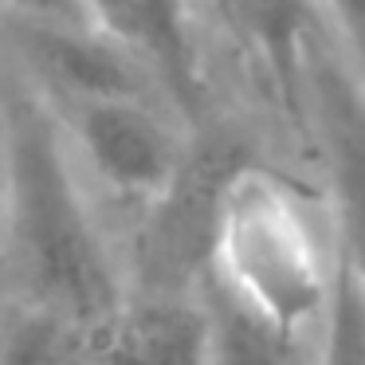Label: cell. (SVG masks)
<instances>
[{
  "mask_svg": "<svg viewBox=\"0 0 365 365\" xmlns=\"http://www.w3.org/2000/svg\"><path fill=\"white\" fill-rule=\"evenodd\" d=\"M98 32L118 40L142 67L158 75L177 106L197 118L205 106L200 56L185 0H83Z\"/></svg>",
  "mask_w": 365,
  "mask_h": 365,
  "instance_id": "7",
  "label": "cell"
},
{
  "mask_svg": "<svg viewBox=\"0 0 365 365\" xmlns=\"http://www.w3.org/2000/svg\"><path fill=\"white\" fill-rule=\"evenodd\" d=\"M314 365H365V275L338 252Z\"/></svg>",
  "mask_w": 365,
  "mask_h": 365,
  "instance_id": "12",
  "label": "cell"
},
{
  "mask_svg": "<svg viewBox=\"0 0 365 365\" xmlns=\"http://www.w3.org/2000/svg\"><path fill=\"white\" fill-rule=\"evenodd\" d=\"M208 318H212L208 365H291L294 338H287L263 318H255L247 307L228 299L216 283L212 294H208Z\"/></svg>",
  "mask_w": 365,
  "mask_h": 365,
  "instance_id": "11",
  "label": "cell"
},
{
  "mask_svg": "<svg viewBox=\"0 0 365 365\" xmlns=\"http://www.w3.org/2000/svg\"><path fill=\"white\" fill-rule=\"evenodd\" d=\"M236 36L252 48L283 106H299L307 87L310 9L307 0H216Z\"/></svg>",
  "mask_w": 365,
  "mask_h": 365,
  "instance_id": "9",
  "label": "cell"
},
{
  "mask_svg": "<svg viewBox=\"0 0 365 365\" xmlns=\"http://www.w3.org/2000/svg\"><path fill=\"white\" fill-rule=\"evenodd\" d=\"M334 263L302 192L244 161L224 189L208 279L279 334L299 338L302 326L322 322Z\"/></svg>",
  "mask_w": 365,
  "mask_h": 365,
  "instance_id": "2",
  "label": "cell"
},
{
  "mask_svg": "<svg viewBox=\"0 0 365 365\" xmlns=\"http://www.w3.org/2000/svg\"><path fill=\"white\" fill-rule=\"evenodd\" d=\"M4 118H0V236H4Z\"/></svg>",
  "mask_w": 365,
  "mask_h": 365,
  "instance_id": "15",
  "label": "cell"
},
{
  "mask_svg": "<svg viewBox=\"0 0 365 365\" xmlns=\"http://www.w3.org/2000/svg\"><path fill=\"white\" fill-rule=\"evenodd\" d=\"M212 318L192 294L122 299L91 334V365H208Z\"/></svg>",
  "mask_w": 365,
  "mask_h": 365,
  "instance_id": "6",
  "label": "cell"
},
{
  "mask_svg": "<svg viewBox=\"0 0 365 365\" xmlns=\"http://www.w3.org/2000/svg\"><path fill=\"white\" fill-rule=\"evenodd\" d=\"M12 36H16V48L32 59V67L48 79V87L67 95L71 103L110 95L142 98V63L95 24L16 16Z\"/></svg>",
  "mask_w": 365,
  "mask_h": 365,
  "instance_id": "8",
  "label": "cell"
},
{
  "mask_svg": "<svg viewBox=\"0 0 365 365\" xmlns=\"http://www.w3.org/2000/svg\"><path fill=\"white\" fill-rule=\"evenodd\" d=\"M91 334L95 326L32 302L0 334V365H91Z\"/></svg>",
  "mask_w": 365,
  "mask_h": 365,
  "instance_id": "10",
  "label": "cell"
},
{
  "mask_svg": "<svg viewBox=\"0 0 365 365\" xmlns=\"http://www.w3.org/2000/svg\"><path fill=\"white\" fill-rule=\"evenodd\" d=\"M326 9H330L334 28H338V36L346 40L354 63L361 67L357 83L365 87V0H326Z\"/></svg>",
  "mask_w": 365,
  "mask_h": 365,
  "instance_id": "13",
  "label": "cell"
},
{
  "mask_svg": "<svg viewBox=\"0 0 365 365\" xmlns=\"http://www.w3.org/2000/svg\"><path fill=\"white\" fill-rule=\"evenodd\" d=\"M71 126L95 173L126 197L153 200L185 153L134 95L79 98L71 103Z\"/></svg>",
  "mask_w": 365,
  "mask_h": 365,
  "instance_id": "4",
  "label": "cell"
},
{
  "mask_svg": "<svg viewBox=\"0 0 365 365\" xmlns=\"http://www.w3.org/2000/svg\"><path fill=\"white\" fill-rule=\"evenodd\" d=\"M16 16L28 20H56V24H91L83 0H9Z\"/></svg>",
  "mask_w": 365,
  "mask_h": 365,
  "instance_id": "14",
  "label": "cell"
},
{
  "mask_svg": "<svg viewBox=\"0 0 365 365\" xmlns=\"http://www.w3.org/2000/svg\"><path fill=\"white\" fill-rule=\"evenodd\" d=\"M244 161V150L220 134L200 138L181 153L169 185L150 200V216L138 236V291L192 294V287L212 271L224 189Z\"/></svg>",
  "mask_w": 365,
  "mask_h": 365,
  "instance_id": "3",
  "label": "cell"
},
{
  "mask_svg": "<svg viewBox=\"0 0 365 365\" xmlns=\"http://www.w3.org/2000/svg\"><path fill=\"white\" fill-rule=\"evenodd\" d=\"M4 118V236L28 299L87 326L110 318L122 302L114 263L71 177L56 114L24 83L0 95Z\"/></svg>",
  "mask_w": 365,
  "mask_h": 365,
  "instance_id": "1",
  "label": "cell"
},
{
  "mask_svg": "<svg viewBox=\"0 0 365 365\" xmlns=\"http://www.w3.org/2000/svg\"><path fill=\"white\" fill-rule=\"evenodd\" d=\"M307 87L330 153L341 255L365 275V87L326 56L322 43H310L307 51Z\"/></svg>",
  "mask_w": 365,
  "mask_h": 365,
  "instance_id": "5",
  "label": "cell"
}]
</instances>
